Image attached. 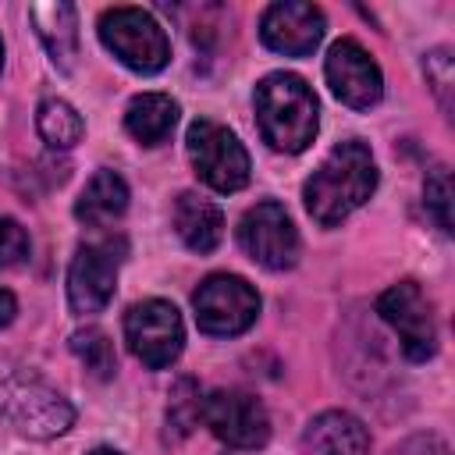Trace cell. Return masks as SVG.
Returning a JSON list of instances; mask_svg holds the SVG:
<instances>
[{
  "label": "cell",
  "mask_w": 455,
  "mask_h": 455,
  "mask_svg": "<svg viewBox=\"0 0 455 455\" xmlns=\"http://www.w3.org/2000/svg\"><path fill=\"white\" fill-rule=\"evenodd\" d=\"M380 320L398 334L405 359L427 363L437 352V327H434V309L416 281H398L377 299Z\"/></svg>",
  "instance_id": "cell-9"
},
{
  "label": "cell",
  "mask_w": 455,
  "mask_h": 455,
  "mask_svg": "<svg viewBox=\"0 0 455 455\" xmlns=\"http://www.w3.org/2000/svg\"><path fill=\"white\" fill-rule=\"evenodd\" d=\"M124 242H85L78 245L71 267H68V302L75 313H100L117 288V267H121Z\"/></svg>",
  "instance_id": "cell-11"
},
{
  "label": "cell",
  "mask_w": 455,
  "mask_h": 455,
  "mask_svg": "<svg viewBox=\"0 0 455 455\" xmlns=\"http://www.w3.org/2000/svg\"><path fill=\"white\" fill-rule=\"evenodd\" d=\"M36 132H39V139H43L50 149H71V146L82 142L85 121H82V114H78L68 100L46 96V100H39V107H36Z\"/></svg>",
  "instance_id": "cell-19"
},
{
  "label": "cell",
  "mask_w": 455,
  "mask_h": 455,
  "mask_svg": "<svg viewBox=\"0 0 455 455\" xmlns=\"http://www.w3.org/2000/svg\"><path fill=\"white\" fill-rule=\"evenodd\" d=\"M327 32V18L316 4L306 0H281L270 4L259 18V39L263 46H270L274 53L284 57H306L320 46Z\"/></svg>",
  "instance_id": "cell-13"
},
{
  "label": "cell",
  "mask_w": 455,
  "mask_h": 455,
  "mask_svg": "<svg viewBox=\"0 0 455 455\" xmlns=\"http://www.w3.org/2000/svg\"><path fill=\"white\" fill-rule=\"evenodd\" d=\"M185 146H188V160L196 167V174L213 188V192H238L249 185V153L245 146L238 142V135L210 117H196L188 124V135H185Z\"/></svg>",
  "instance_id": "cell-5"
},
{
  "label": "cell",
  "mask_w": 455,
  "mask_h": 455,
  "mask_svg": "<svg viewBox=\"0 0 455 455\" xmlns=\"http://www.w3.org/2000/svg\"><path fill=\"white\" fill-rule=\"evenodd\" d=\"M174 231L192 252H213L224 238V213L213 199L199 192H181L174 199Z\"/></svg>",
  "instance_id": "cell-16"
},
{
  "label": "cell",
  "mask_w": 455,
  "mask_h": 455,
  "mask_svg": "<svg viewBox=\"0 0 455 455\" xmlns=\"http://www.w3.org/2000/svg\"><path fill=\"white\" fill-rule=\"evenodd\" d=\"M203 419V395H199V384L192 377H178V384L171 387V398H167V437L171 441H181L188 437Z\"/></svg>",
  "instance_id": "cell-20"
},
{
  "label": "cell",
  "mask_w": 455,
  "mask_h": 455,
  "mask_svg": "<svg viewBox=\"0 0 455 455\" xmlns=\"http://www.w3.org/2000/svg\"><path fill=\"white\" fill-rule=\"evenodd\" d=\"M256 124L270 149L277 153H302L320 128L316 92L306 78L291 71H274L256 85Z\"/></svg>",
  "instance_id": "cell-2"
},
{
  "label": "cell",
  "mask_w": 455,
  "mask_h": 455,
  "mask_svg": "<svg viewBox=\"0 0 455 455\" xmlns=\"http://www.w3.org/2000/svg\"><path fill=\"white\" fill-rule=\"evenodd\" d=\"M128 210V181L117 171H96L75 199V217L89 228H107Z\"/></svg>",
  "instance_id": "cell-17"
},
{
  "label": "cell",
  "mask_w": 455,
  "mask_h": 455,
  "mask_svg": "<svg viewBox=\"0 0 455 455\" xmlns=\"http://www.w3.org/2000/svg\"><path fill=\"white\" fill-rule=\"evenodd\" d=\"M238 245L249 259H256L267 270H288L299 259V231L288 210L274 199L256 203L238 220Z\"/></svg>",
  "instance_id": "cell-8"
},
{
  "label": "cell",
  "mask_w": 455,
  "mask_h": 455,
  "mask_svg": "<svg viewBox=\"0 0 455 455\" xmlns=\"http://www.w3.org/2000/svg\"><path fill=\"white\" fill-rule=\"evenodd\" d=\"M323 75H327L331 92L352 110H370L384 96V75H380L377 60L355 39H338L327 50Z\"/></svg>",
  "instance_id": "cell-12"
},
{
  "label": "cell",
  "mask_w": 455,
  "mask_h": 455,
  "mask_svg": "<svg viewBox=\"0 0 455 455\" xmlns=\"http://www.w3.org/2000/svg\"><path fill=\"white\" fill-rule=\"evenodd\" d=\"M302 451L306 455H370V430L363 427L359 416L327 409L316 419H309L302 434Z\"/></svg>",
  "instance_id": "cell-15"
},
{
  "label": "cell",
  "mask_w": 455,
  "mask_h": 455,
  "mask_svg": "<svg viewBox=\"0 0 455 455\" xmlns=\"http://www.w3.org/2000/svg\"><path fill=\"white\" fill-rule=\"evenodd\" d=\"M28 259V235L14 217H0V270Z\"/></svg>",
  "instance_id": "cell-24"
},
{
  "label": "cell",
  "mask_w": 455,
  "mask_h": 455,
  "mask_svg": "<svg viewBox=\"0 0 455 455\" xmlns=\"http://www.w3.org/2000/svg\"><path fill=\"white\" fill-rule=\"evenodd\" d=\"M124 341L132 348V355L146 366V370H164L171 366L181 348H185V323L181 313L164 302V299H146L135 302L124 313Z\"/></svg>",
  "instance_id": "cell-7"
},
{
  "label": "cell",
  "mask_w": 455,
  "mask_h": 455,
  "mask_svg": "<svg viewBox=\"0 0 455 455\" xmlns=\"http://www.w3.org/2000/svg\"><path fill=\"white\" fill-rule=\"evenodd\" d=\"M0 68H4V39H0Z\"/></svg>",
  "instance_id": "cell-28"
},
{
  "label": "cell",
  "mask_w": 455,
  "mask_h": 455,
  "mask_svg": "<svg viewBox=\"0 0 455 455\" xmlns=\"http://www.w3.org/2000/svg\"><path fill=\"white\" fill-rule=\"evenodd\" d=\"M423 71H427V82L434 89V96L441 100L444 110H451V85H455V68H451V50H430L427 60H423Z\"/></svg>",
  "instance_id": "cell-22"
},
{
  "label": "cell",
  "mask_w": 455,
  "mask_h": 455,
  "mask_svg": "<svg viewBox=\"0 0 455 455\" xmlns=\"http://www.w3.org/2000/svg\"><path fill=\"white\" fill-rule=\"evenodd\" d=\"M100 43L132 71L156 75L171 60V39L142 7H110L100 14Z\"/></svg>",
  "instance_id": "cell-4"
},
{
  "label": "cell",
  "mask_w": 455,
  "mask_h": 455,
  "mask_svg": "<svg viewBox=\"0 0 455 455\" xmlns=\"http://www.w3.org/2000/svg\"><path fill=\"white\" fill-rule=\"evenodd\" d=\"M0 416H7L18 434L36 441L60 437L75 423L71 402L53 391L32 366L7 352H0Z\"/></svg>",
  "instance_id": "cell-3"
},
{
  "label": "cell",
  "mask_w": 455,
  "mask_h": 455,
  "mask_svg": "<svg viewBox=\"0 0 455 455\" xmlns=\"http://www.w3.org/2000/svg\"><path fill=\"white\" fill-rule=\"evenodd\" d=\"M391 455H448V451H444V444L434 441V437H412V441H405L402 448H395Z\"/></svg>",
  "instance_id": "cell-25"
},
{
  "label": "cell",
  "mask_w": 455,
  "mask_h": 455,
  "mask_svg": "<svg viewBox=\"0 0 455 455\" xmlns=\"http://www.w3.org/2000/svg\"><path fill=\"white\" fill-rule=\"evenodd\" d=\"M203 423L210 427V434L217 441H224L228 448H238V451L263 448L270 437V416H267L263 402L238 387H220V391L206 395Z\"/></svg>",
  "instance_id": "cell-10"
},
{
  "label": "cell",
  "mask_w": 455,
  "mask_h": 455,
  "mask_svg": "<svg viewBox=\"0 0 455 455\" xmlns=\"http://www.w3.org/2000/svg\"><path fill=\"white\" fill-rule=\"evenodd\" d=\"M14 316H18V299L7 288H0V327H7Z\"/></svg>",
  "instance_id": "cell-26"
},
{
  "label": "cell",
  "mask_w": 455,
  "mask_h": 455,
  "mask_svg": "<svg viewBox=\"0 0 455 455\" xmlns=\"http://www.w3.org/2000/svg\"><path fill=\"white\" fill-rule=\"evenodd\" d=\"M89 455H121V451H117V448H92Z\"/></svg>",
  "instance_id": "cell-27"
},
{
  "label": "cell",
  "mask_w": 455,
  "mask_h": 455,
  "mask_svg": "<svg viewBox=\"0 0 455 455\" xmlns=\"http://www.w3.org/2000/svg\"><path fill=\"white\" fill-rule=\"evenodd\" d=\"M377 192V164L366 142H338L302 185V203L320 228L341 224Z\"/></svg>",
  "instance_id": "cell-1"
},
{
  "label": "cell",
  "mask_w": 455,
  "mask_h": 455,
  "mask_svg": "<svg viewBox=\"0 0 455 455\" xmlns=\"http://www.w3.org/2000/svg\"><path fill=\"white\" fill-rule=\"evenodd\" d=\"M28 18L36 25L39 43L60 71H75L78 60V11L68 0H39L28 4Z\"/></svg>",
  "instance_id": "cell-14"
},
{
  "label": "cell",
  "mask_w": 455,
  "mask_h": 455,
  "mask_svg": "<svg viewBox=\"0 0 455 455\" xmlns=\"http://www.w3.org/2000/svg\"><path fill=\"white\" fill-rule=\"evenodd\" d=\"M71 352L82 359V366L96 377V380H110L117 373V352L114 341L100 331V327H82L71 334Z\"/></svg>",
  "instance_id": "cell-21"
},
{
  "label": "cell",
  "mask_w": 455,
  "mask_h": 455,
  "mask_svg": "<svg viewBox=\"0 0 455 455\" xmlns=\"http://www.w3.org/2000/svg\"><path fill=\"white\" fill-rule=\"evenodd\" d=\"M178 100L167 92H142L124 110V128L139 146H160L178 124Z\"/></svg>",
  "instance_id": "cell-18"
},
{
  "label": "cell",
  "mask_w": 455,
  "mask_h": 455,
  "mask_svg": "<svg viewBox=\"0 0 455 455\" xmlns=\"http://www.w3.org/2000/svg\"><path fill=\"white\" fill-rule=\"evenodd\" d=\"M192 309H196L199 331H206L213 338H231L256 323L259 295L238 274H210L192 291Z\"/></svg>",
  "instance_id": "cell-6"
},
{
  "label": "cell",
  "mask_w": 455,
  "mask_h": 455,
  "mask_svg": "<svg viewBox=\"0 0 455 455\" xmlns=\"http://www.w3.org/2000/svg\"><path fill=\"white\" fill-rule=\"evenodd\" d=\"M423 199H427V210L437 220V228L451 235V178H448V171H434L427 178Z\"/></svg>",
  "instance_id": "cell-23"
}]
</instances>
